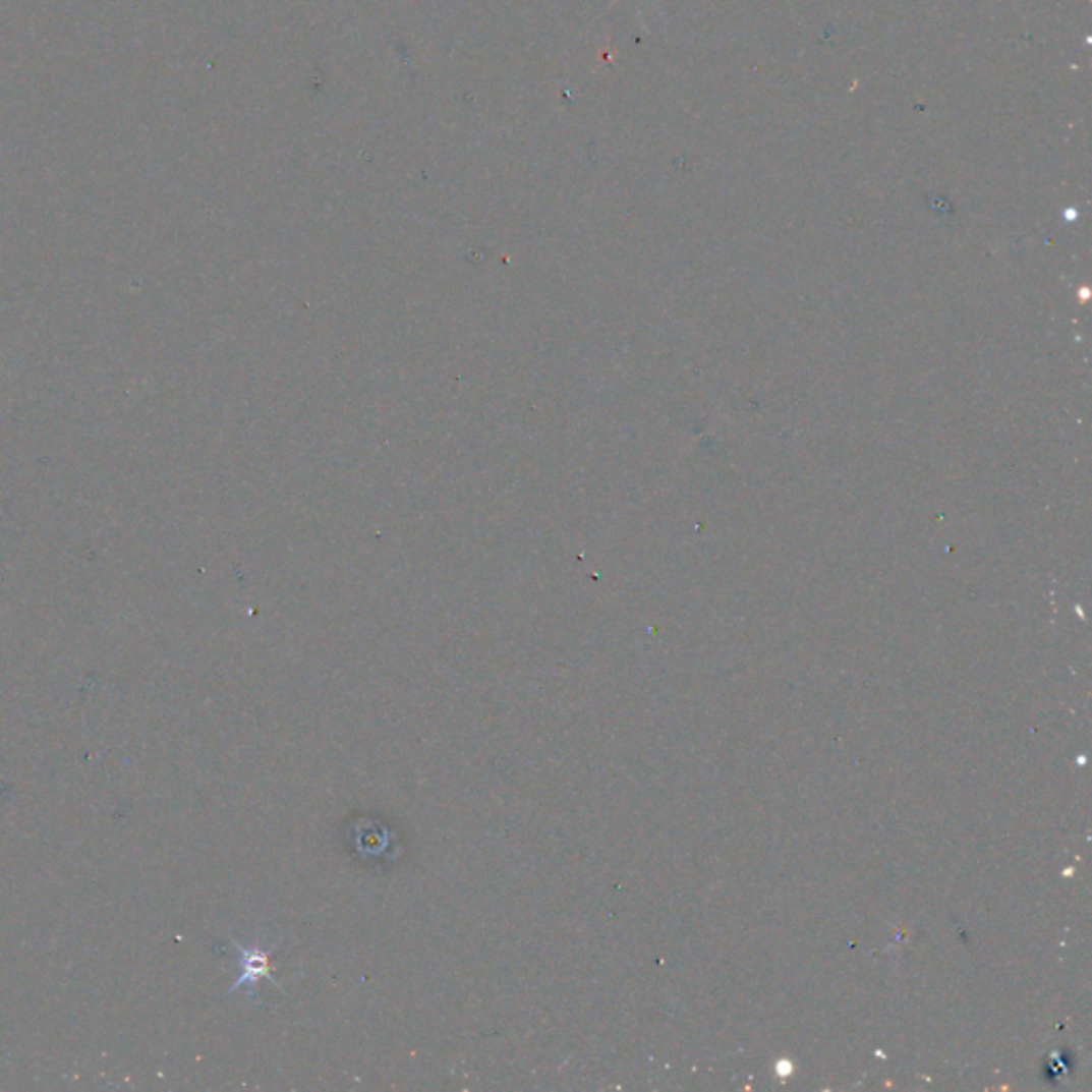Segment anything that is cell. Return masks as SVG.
Wrapping results in <instances>:
<instances>
[{
    "mask_svg": "<svg viewBox=\"0 0 1092 1092\" xmlns=\"http://www.w3.org/2000/svg\"><path fill=\"white\" fill-rule=\"evenodd\" d=\"M231 945L237 950L239 977L235 979V984L231 986L229 994H235L241 988H248V992L254 996L261 982L274 984L280 992L284 990L276 982V977H274V952H276V945H261V943L241 945L235 939H231Z\"/></svg>",
    "mask_w": 1092,
    "mask_h": 1092,
    "instance_id": "6da1fadb",
    "label": "cell"
}]
</instances>
